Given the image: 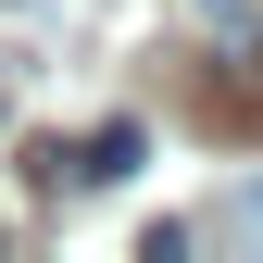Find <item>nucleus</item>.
<instances>
[{
  "instance_id": "1",
  "label": "nucleus",
  "mask_w": 263,
  "mask_h": 263,
  "mask_svg": "<svg viewBox=\"0 0 263 263\" xmlns=\"http://www.w3.org/2000/svg\"><path fill=\"white\" fill-rule=\"evenodd\" d=\"M138 163H151V125H138V113H113V125H88V138L63 151V188H125Z\"/></svg>"
},
{
  "instance_id": "2",
  "label": "nucleus",
  "mask_w": 263,
  "mask_h": 263,
  "mask_svg": "<svg viewBox=\"0 0 263 263\" xmlns=\"http://www.w3.org/2000/svg\"><path fill=\"white\" fill-rule=\"evenodd\" d=\"M213 251H263V188H238V201H213V226H201Z\"/></svg>"
},
{
  "instance_id": "3",
  "label": "nucleus",
  "mask_w": 263,
  "mask_h": 263,
  "mask_svg": "<svg viewBox=\"0 0 263 263\" xmlns=\"http://www.w3.org/2000/svg\"><path fill=\"white\" fill-rule=\"evenodd\" d=\"M188 25L201 38H263V0H188Z\"/></svg>"
}]
</instances>
